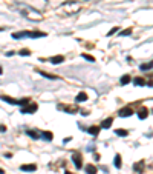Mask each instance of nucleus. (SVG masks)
<instances>
[{
    "label": "nucleus",
    "instance_id": "f257e3e1",
    "mask_svg": "<svg viewBox=\"0 0 153 174\" xmlns=\"http://www.w3.org/2000/svg\"><path fill=\"white\" fill-rule=\"evenodd\" d=\"M17 8H19L20 14L23 15V17L29 19V20H32V22H40V20H43V14H41L38 9L29 6V5L19 3V5H17Z\"/></svg>",
    "mask_w": 153,
    "mask_h": 174
},
{
    "label": "nucleus",
    "instance_id": "f03ea898",
    "mask_svg": "<svg viewBox=\"0 0 153 174\" xmlns=\"http://www.w3.org/2000/svg\"><path fill=\"white\" fill-rule=\"evenodd\" d=\"M60 8L64 9V14L72 15V14H76V13H78L81 6H80V3H78V2H70V0H68V2H63Z\"/></svg>",
    "mask_w": 153,
    "mask_h": 174
},
{
    "label": "nucleus",
    "instance_id": "7ed1b4c3",
    "mask_svg": "<svg viewBox=\"0 0 153 174\" xmlns=\"http://www.w3.org/2000/svg\"><path fill=\"white\" fill-rule=\"evenodd\" d=\"M58 110H61L64 113H69V114H75V113L80 111L78 108L74 106V105H63V103H60V105H58Z\"/></svg>",
    "mask_w": 153,
    "mask_h": 174
},
{
    "label": "nucleus",
    "instance_id": "20e7f679",
    "mask_svg": "<svg viewBox=\"0 0 153 174\" xmlns=\"http://www.w3.org/2000/svg\"><path fill=\"white\" fill-rule=\"evenodd\" d=\"M37 108H38L37 103H28L26 106H21V113L23 114H34L37 111Z\"/></svg>",
    "mask_w": 153,
    "mask_h": 174
},
{
    "label": "nucleus",
    "instance_id": "39448f33",
    "mask_svg": "<svg viewBox=\"0 0 153 174\" xmlns=\"http://www.w3.org/2000/svg\"><path fill=\"white\" fill-rule=\"evenodd\" d=\"M72 162H74V165H75V168H80L83 166V157H81V154L80 153H74L72 154Z\"/></svg>",
    "mask_w": 153,
    "mask_h": 174
},
{
    "label": "nucleus",
    "instance_id": "423d86ee",
    "mask_svg": "<svg viewBox=\"0 0 153 174\" xmlns=\"http://www.w3.org/2000/svg\"><path fill=\"white\" fill-rule=\"evenodd\" d=\"M119 117H130L133 114V110L130 106H125V108H123V110H119Z\"/></svg>",
    "mask_w": 153,
    "mask_h": 174
},
{
    "label": "nucleus",
    "instance_id": "0eeeda50",
    "mask_svg": "<svg viewBox=\"0 0 153 174\" xmlns=\"http://www.w3.org/2000/svg\"><path fill=\"white\" fill-rule=\"evenodd\" d=\"M31 36V31H19V32H14L12 37L14 39H26V37H29Z\"/></svg>",
    "mask_w": 153,
    "mask_h": 174
},
{
    "label": "nucleus",
    "instance_id": "6e6552de",
    "mask_svg": "<svg viewBox=\"0 0 153 174\" xmlns=\"http://www.w3.org/2000/svg\"><path fill=\"white\" fill-rule=\"evenodd\" d=\"M144 162L143 160H139V162H136V164H133V171L135 173H143L144 171Z\"/></svg>",
    "mask_w": 153,
    "mask_h": 174
},
{
    "label": "nucleus",
    "instance_id": "1a4fd4ad",
    "mask_svg": "<svg viewBox=\"0 0 153 174\" xmlns=\"http://www.w3.org/2000/svg\"><path fill=\"white\" fill-rule=\"evenodd\" d=\"M63 60H64V57H63V56H54V57H51V59H49V62H51V63H54V65L61 63Z\"/></svg>",
    "mask_w": 153,
    "mask_h": 174
},
{
    "label": "nucleus",
    "instance_id": "9d476101",
    "mask_svg": "<svg viewBox=\"0 0 153 174\" xmlns=\"http://www.w3.org/2000/svg\"><path fill=\"white\" fill-rule=\"evenodd\" d=\"M138 117L143 119V120H144V119H147V117H149V110H145V108H141V110L138 111Z\"/></svg>",
    "mask_w": 153,
    "mask_h": 174
},
{
    "label": "nucleus",
    "instance_id": "9b49d317",
    "mask_svg": "<svg viewBox=\"0 0 153 174\" xmlns=\"http://www.w3.org/2000/svg\"><path fill=\"white\" fill-rule=\"evenodd\" d=\"M20 170H21V171H28V173H31V171H35L37 166H35V165H21Z\"/></svg>",
    "mask_w": 153,
    "mask_h": 174
},
{
    "label": "nucleus",
    "instance_id": "f8f14e48",
    "mask_svg": "<svg viewBox=\"0 0 153 174\" xmlns=\"http://www.w3.org/2000/svg\"><path fill=\"white\" fill-rule=\"evenodd\" d=\"M84 170H86V173H87V174H96V171H98L95 165H86Z\"/></svg>",
    "mask_w": 153,
    "mask_h": 174
},
{
    "label": "nucleus",
    "instance_id": "ddd939ff",
    "mask_svg": "<svg viewBox=\"0 0 153 174\" xmlns=\"http://www.w3.org/2000/svg\"><path fill=\"white\" fill-rule=\"evenodd\" d=\"M112 122H113V119L112 117H109V119H106L104 122L101 123V128H104V129H107V128H110L112 126Z\"/></svg>",
    "mask_w": 153,
    "mask_h": 174
},
{
    "label": "nucleus",
    "instance_id": "4468645a",
    "mask_svg": "<svg viewBox=\"0 0 153 174\" xmlns=\"http://www.w3.org/2000/svg\"><path fill=\"white\" fill-rule=\"evenodd\" d=\"M0 99H2L3 102H8V103H11V105H17V100L11 99V97H8V96H0Z\"/></svg>",
    "mask_w": 153,
    "mask_h": 174
},
{
    "label": "nucleus",
    "instance_id": "2eb2a0df",
    "mask_svg": "<svg viewBox=\"0 0 153 174\" xmlns=\"http://www.w3.org/2000/svg\"><path fill=\"white\" fill-rule=\"evenodd\" d=\"M75 100L78 102V103H80V102H86V100H87V94H86V92H80V94L76 96Z\"/></svg>",
    "mask_w": 153,
    "mask_h": 174
},
{
    "label": "nucleus",
    "instance_id": "dca6fc26",
    "mask_svg": "<svg viewBox=\"0 0 153 174\" xmlns=\"http://www.w3.org/2000/svg\"><path fill=\"white\" fill-rule=\"evenodd\" d=\"M52 136H54V134H52L51 131H43V133H41V137L45 139V140H48V142H49V140H52Z\"/></svg>",
    "mask_w": 153,
    "mask_h": 174
},
{
    "label": "nucleus",
    "instance_id": "f3484780",
    "mask_svg": "<svg viewBox=\"0 0 153 174\" xmlns=\"http://www.w3.org/2000/svg\"><path fill=\"white\" fill-rule=\"evenodd\" d=\"M119 82H121V85H127V83L132 82V79H130L129 74H125V75H123V77H121V80H119Z\"/></svg>",
    "mask_w": 153,
    "mask_h": 174
},
{
    "label": "nucleus",
    "instance_id": "a211bd4d",
    "mask_svg": "<svg viewBox=\"0 0 153 174\" xmlns=\"http://www.w3.org/2000/svg\"><path fill=\"white\" fill-rule=\"evenodd\" d=\"M133 83H135V86H144V85H145V80L141 79V77H136V79L133 80Z\"/></svg>",
    "mask_w": 153,
    "mask_h": 174
},
{
    "label": "nucleus",
    "instance_id": "6ab92c4d",
    "mask_svg": "<svg viewBox=\"0 0 153 174\" xmlns=\"http://www.w3.org/2000/svg\"><path fill=\"white\" fill-rule=\"evenodd\" d=\"M113 164H115V166H116V168H121V156H119V154H116V156H115Z\"/></svg>",
    "mask_w": 153,
    "mask_h": 174
},
{
    "label": "nucleus",
    "instance_id": "aec40b11",
    "mask_svg": "<svg viewBox=\"0 0 153 174\" xmlns=\"http://www.w3.org/2000/svg\"><path fill=\"white\" fill-rule=\"evenodd\" d=\"M89 133L92 136H98V133H100V126H90L89 128Z\"/></svg>",
    "mask_w": 153,
    "mask_h": 174
},
{
    "label": "nucleus",
    "instance_id": "412c9836",
    "mask_svg": "<svg viewBox=\"0 0 153 174\" xmlns=\"http://www.w3.org/2000/svg\"><path fill=\"white\" fill-rule=\"evenodd\" d=\"M115 134L124 137V136H129V131H127V129H116V131H115Z\"/></svg>",
    "mask_w": 153,
    "mask_h": 174
},
{
    "label": "nucleus",
    "instance_id": "4be33fe9",
    "mask_svg": "<svg viewBox=\"0 0 153 174\" xmlns=\"http://www.w3.org/2000/svg\"><path fill=\"white\" fill-rule=\"evenodd\" d=\"M28 103H31V100H29V99H21V100H17V105H19V106H26Z\"/></svg>",
    "mask_w": 153,
    "mask_h": 174
},
{
    "label": "nucleus",
    "instance_id": "5701e85b",
    "mask_svg": "<svg viewBox=\"0 0 153 174\" xmlns=\"http://www.w3.org/2000/svg\"><path fill=\"white\" fill-rule=\"evenodd\" d=\"M130 34H132V28H127V29L119 32V37H125V36H130Z\"/></svg>",
    "mask_w": 153,
    "mask_h": 174
},
{
    "label": "nucleus",
    "instance_id": "b1692460",
    "mask_svg": "<svg viewBox=\"0 0 153 174\" xmlns=\"http://www.w3.org/2000/svg\"><path fill=\"white\" fill-rule=\"evenodd\" d=\"M150 68H153V62H149V63L141 65V69H143V71H147V69H150Z\"/></svg>",
    "mask_w": 153,
    "mask_h": 174
},
{
    "label": "nucleus",
    "instance_id": "393cba45",
    "mask_svg": "<svg viewBox=\"0 0 153 174\" xmlns=\"http://www.w3.org/2000/svg\"><path fill=\"white\" fill-rule=\"evenodd\" d=\"M81 57L86 59V60H89V62H95V59L92 57V56H89V54H81Z\"/></svg>",
    "mask_w": 153,
    "mask_h": 174
},
{
    "label": "nucleus",
    "instance_id": "a878e982",
    "mask_svg": "<svg viewBox=\"0 0 153 174\" xmlns=\"http://www.w3.org/2000/svg\"><path fill=\"white\" fill-rule=\"evenodd\" d=\"M26 134H28V136H29L31 139H38V134H37L35 131H28Z\"/></svg>",
    "mask_w": 153,
    "mask_h": 174
},
{
    "label": "nucleus",
    "instance_id": "bb28decb",
    "mask_svg": "<svg viewBox=\"0 0 153 174\" xmlns=\"http://www.w3.org/2000/svg\"><path fill=\"white\" fill-rule=\"evenodd\" d=\"M19 54H20V56H31V51H28V50H21V51H19Z\"/></svg>",
    "mask_w": 153,
    "mask_h": 174
},
{
    "label": "nucleus",
    "instance_id": "cd10ccee",
    "mask_svg": "<svg viewBox=\"0 0 153 174\" xmlns=\"http://www.w3.org/2000/svg\"><path fill=\"white\" fill-rule=\"evenodd\" d=\"M43 77H46V79H57L55 75H51V74H48V73H40Z\"/></svg>",
    "mask_w": 153,
    "mask_h": 174
},
{
    "label": "nucleus",
    "instance_id": "c85d7f7f",
    "mask_svg": "<svg viewBox=\"0 0 153 174\" xmlns=\"http://www.w3.org/2000/svg\"><path fill=\"white\" fill-rule=\"evenodd\" d=\"M118 29H119V28H118V26H116V28H112L110 31H109V34H107V36H113V34H115V32H118Z\"/></svg>",
    "mask_w": 153,
    "mask_h": 174
},
{
    "label": "nucleus",
    "instance_id": "c756f323",
    "mask_svg": "<svg viewBox=\"0 0 153 174\" xmlns=\"http://www.w3.org/2000/svg\"><path fill=\"white\" fill-rule=\"evenodd\" d=\"M3 131H6V128H5L3 125H0V133H3Z\"/></svg>",
    "mask_w": 153,
    "mask_h": 174
},
{
    "label": "nucleus",
    "instance_id": "7c9ffc66",
    "mask_svg": "<svg viewBox=\"0 0 153 174\" xmlns=\"http://www.w3.org/2000/svg\"><path fill=\"white\" fill-rule=\"evenodd\" d=\"M0 174H5V171L2 170V168H0Z\"/></svg>",
    "mask_w": 153,
    "mask_h": 174
},
{
    "label": "nucleus",
    "instance_id": "2f4dec72",
    "mask_svg": "<svg viewBox=\"0 0 153 174\" xmlns=\"http://www.w3.org/2000/svg\"><path fill=\"white\" fill-rule=\"evenodd\" d=\"M64 174H74V173H70V171H66V173H64Z\"/></svg>",
    "mask_w": 153,
    "mask_h": 174
},
{
    "label": "nucleus",
    "instance_id": "473e14b6",
    "mask_svg": "<svg viewBox=\"0 0 153 174\" xmlns=\"http://www.w3.org/2000/svg\"><path fill=\"white\" fill-rule=\"evenodd\" d=\"M3 73V69H2V66H0V74H2Z\"/></svg>",
    "mask_w": 153,
    "mask_h": 174
},
{
    "label": "nucleus",
    "instance_id": "72a5a7b5",
    "mask_svg": "<svg viewBox=\"0 0 153 174\" xmlns=\"http://www.w3.org/2000/svg\"><path fill=\"white\" fill-rule=\"evenodd\" d=\"M45 2H48V0H45Z\"/></svg>",
    "mask_w": 153,
    "mask_h": 174
},
{
    "label": "nucleus",
    "instance_id": "f704fd0d",
    "mask_svg": "<svg viewBox=\"0 0 153 174\" xmlns=\"http://www.w3.org/2000/svg\"><path fill=\"white\" fill-rule=\"evenodd\" d=\"M87 2H89V0H87Z\"/></svg>",
    "mask_w": 153,
    "mask_h": 174
}]
</instances>
